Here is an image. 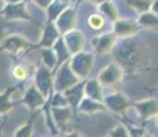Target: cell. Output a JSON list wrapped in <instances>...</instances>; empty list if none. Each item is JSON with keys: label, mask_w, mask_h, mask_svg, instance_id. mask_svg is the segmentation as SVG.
Listing matches in <instances>:
<instances>
[{"label": "cell", "mask_w": 158, "mask_h": 137, "mask_svg": "<svg viewBox=\"0 0 158 137\" xmlns=\"http://www.w3.org/2000/svg\"><path fill=\"white\" fill-rule=\"evenodd\" d=\"M54 50V52L56 55V60H58V67H59L60 65H63V63L69 62V59H70V52H69L68 47H66L65 41H63L62 36H60L59 38L55 41V44L51 47Z\"/></svg>", "instance_id": "cell-23"}, {"label": "cell", "mask_w": 158, "mask_h": 137, "mask_svg": "<svg viewBox=\"0 0 158 137\" xmlns=\"http://www.w3.org/2000/svg\"><path fill=\"white\" fill-rule=\"evenodd\" d=\"M105 23H106V19L101 13H92L88 15V18H87V25L94 32L102 30L105 27Z\"/></svg>", "instance_id": "cell-26"}, {"label": "cell", "mask_w": 158, "mask_h": 137, "mask_svg": "<svg viewBox=\"0 0 158 137\" xmlns=\"http://www.w3.org/2000/svg\"><path fill=\"white\" fill-rule=\"evenodd\" d=\"M117 40L118 38L114 36L113 32H107L98 36H94L91 38V44H92L94 52L96 55H107V54H111Z\"/></svg>", "instance_id": "cell-12"}, {"label": "cell", "mask_w": 158, "mask_h": 137, "mask_svg": "<svg viewBox=\"0 0 158 137\" xmlns=\"http://www.w3.org/2000/svg\"><path fill=\"white\" fill-rule=\"evenodd\" d=\"M83 2H84V0H76V2H74V7H76V8H77V7H78V6H80V4H81V3H83Z\"/></svg>", "instance_id": "cell-38"}, {"label": "cell", "mask_w": 158, "mask_h": 137, "mask_svg": "<svg viewBox=\"0 0 158 137\" xmlns=\"http://www.w3.org/2000/svg\"><path fill=\"white\" fill-rule=\"evenodd\" d=\"M138 25L143 29H157L158 27V15H156L153 11H146L143 14H139L136 19Z\"/></svg>", "instance_id": "cell-25"}, {"label": "cell", "mask_w": 158, "mask_h": 137, "mask_svg": "<svg viewBox=\"0 0 158 137\" xmlns=\"http://www.w3.org/2000/svg\"><path fill=\"white\" fill-rule=\"evenodd\" d=\"M56 29L59 30L60 36L68 33L69 30L76 29L77 25V8L76 7H68L63 13H60V15L54 21Z\"/></svg>", "instance_id": "cell-13"}, {"label": "cell", "mask_w": 158, "mask_h": 137, "mask_svg": "<svg viewBox=\"0 0 158 137\" xmlns=\"http://www.w3.org/2000/svg\"><path fill=\"white\" fill-rule=\"evenodd\" d=\"M150 11H153L156 15H158V0H153V3H151V8Z\"/></svg>", "instance_id": "cell-34"}, {"label": "cell", "mask_w": 158, "mask_h": 137, "mask_svg": "<svg viewBox=\"0 0 158 137\" xmlns=\"http://www.w3.org/2000/svg\"><path fill=\"white\" fill-rule=\"evenodd\" d=\"M63 96H65L66 102H68V106L72 108L73 114H76L77 108H78V104H80V102L84 97V80H81L78 84H76L74 87L65 91Z\"/></svg>", "instance_id": "cell-17"}, {"label": "cell", "mask_w": 158, "mask_h": 137, "mask_svg": "<svg viewBox=\"0 0 158 137\" xmlns=\"http://www.w3.org/2000/svg\"><path fill=\"white\" fill-rule=\"evenodd\" d=\"M60 137H85V136H83L80 132H77V130H66V132H63V133H60Z\"/></svg>", "instance_id": "cell-32"}, {"label": "cell", "mask_w": 158, "mask_h": 137, "mask_svg": "<svg viewBox=\"0 0 158 137\" xmlns=\"http://www.w3.org/2000/svg\"><path fill=\"white\" fill-rule=\"evenodd\" d=\"M103 104H105L107 111L123 117V115L127 114V111L129 108H132V100L127 95H124L123 92L115 91V92L110 93V95H105Z\"/></svg>", "instance_id": "cell-5"}, {"label": "cell", "mask_w": 158, "mask_h": 137, "mask_svg": "<svg viewBox=\"0 0 158 137\" xmlns=\"http://www.w3.org/2000/svg\"><path fill=\"white\" fill-rule=\"evenodd\" d=\"M144 71H154V73H158V67H150V66H148V67L144 69Z\"/></svg>", "instance_id": "cell-36"}, {"label": "cell", "mask_w": 158, "mask_h": 137, "mask_svg": "<svg viewBox=\"0 0 158 137\" xmlns=\"http://www.w3.org/2000/svg\"><path fill=\"white\" fill-rule=\"evenodd\" d=\"M45 102H47V99L39 92L35 85H30L25 91L23 96L19 99V103H22L25 107H28V110L32 114H35L36 111H41Z\"/></svg>", "instance_id": "cell-10"}, {"label": "cell", "mask_w": 158, "mask_h": 137, "mask_svg": "<svg viewBox=\"0 0 158 137\" xmlns=\"http://www.w3.org/2000/svg\"><path fill=\"white\" fill-rule=\"evenodd\" d=\"M33 132H35V122H33V117H32L26 122H23L19 127L15 129L13 137H32Z\"/></svg>", "instance_id": "cell-28"}, {"label": "cell", "mask_w": 158, "mask_h": 137, "mask_svg": "<svg viewBox=\"0 0 158 137\" xmlns=\"http://www.w3.org/2000/svg\"><path fill=\"white\" fill-rule=\"evenodd\" d=\"M77 111H80L81 114H85V115H94V114H98V112L106 111V107L103 104V102H98V100H94L84 96L83 100L80 102V104H78Z\"/></svg>", "instance_id": "cell-21"}, {"label": "cell", "mask_w": 158, "mask_h": 137, "mask_svg": "<svg viewBox=\"0 0 158 137\" xmlns=\"http://www.w3.org/2000/svg\"><path fill=\"white\" fill-rule=\"evenodd\" d=\"M156 126H157V129H158V115L156 117Z\"/></svg>", "instance_id": "cell-40"}, {"label": "cell", "mask_w": 158, "mask_h": 137, "mask_svg": "<svg viewBox=\"0 0 158 137\" xmlns=\"http://www.w3.org/2000/svg\"><path fill=\"white\" fill-rule=\"evenodd\" d=\"M142 27L138 25L135 19H127V18H118L113 22V33L117 38H129L139 33Z\"/></svg>", "instance_id": "cell-11"}, {"label": "cell", "mask_w": 158, "mask_h": 137, "mask_svg": "<svg viewBox=\"0 0 158 137\" xmlns=\"http://www.w3.org/2000/svg\"><path fill=\"white\" fill-rule=\"evenodd\" d=\"M142 137H154L151 133H148V132H143V135H142Z\"/></svg>", "instance_id": "cell-39"}, {"label": "cell", "mask_w": 158, "mask_h": 137, "mask_svg": "<svg viewBox=\"0 0 158 137\" xmlns=\"http://www.w3.org/2000/svg\"><path fill=\"white\" fill-rule=\"evenodd\" d=\"M153 0H125V4L136 14H143L146 11H150Z\"/></svg>", "instance_id": "cell-27"}, {"label": "cell", "mask_w": 158, "mask_h": 137, "mask_svg": "<svg viewBox=\"0 0 158 137\" xmlns=\"http://www.w3.org/2000/svg\"><path fill=\"white\" fill-rule=\"evenodd\" d=\"M6 3H19V2H26V0H4Z\"/></svg>", "instance_id": "cell-37"}, {"label": "cell", "mask_w": 158, "mask_h": 137, "mask_svg": "<svg viewBox=\"0 0 158 137\" xmlns=\"http://www.w3.org/2000/svg\"><path fill=\"white\" fill-rule=\"evenodd\" d=\"M98 11L103 15V17H105L106 21H110L111 23L120 18L117 6H115L111 0H107V2H103L102 4H99L98 6Z\"/></svg>", "instance_id": "cell-22"}, {"label": "cell", "mask_w": 158, "mask_h": 137, "mask_svg": "<svg viewBox=\"0 0 158 137\" xmlns=\"http://www.w3.org/2000/svg\"><path fill=\"white\" fill-rule=\"evenodd\" d=\"M0 137H3V135H2V127H0Z\"/></svg>", "instance_id": "cell-41"}, {"label": "cell", "mask_w": 158, "mask_h": 137, "mask_svg": "<svg viewBox=\"0 0 158 137\" xmlns=\"http://www.w3.org/2000/svg\"><path fill=\"white\" fill-rule=\"evenodd\" d=\"M11 75H13L17 81H23L28 78L29 70L25 65H15L14 67L11 69Z\"/></svg>", "instance_id": "cell-30"}, {"label": "cell", "mask_w": 158, "mask_h": 137, "mask_svg": "<svg viewBox=\"0 0 158 137\" xmlns=\"http://www.w3.org/2000/svg\"><path fill=\"white\" fill-rule=\"evenodd\" d=\"M107 137H131L129 129L125 125H115L107 132Z\"/></svg>", "instance_id": "cell-31"}, {"label": "cell", "mask_w": 158, "mask_h": 137, "mask_svg": "<svg viewBox=\"0 0 158 137\" xmlns=\"http://www.w3.org/2000/svg\"><path fill=\"white\" fill-rule=\"evenodd\" d=\"M105 137H107V136H105Z\"/></svg>", "instance_id": "cell-44"}, {"label": "cell", "mask_w": 158, "mask_h": 137, "mask_svg": "<svg viewBox=\"0 0 158 137\" xmlns=\"http://www.w3.org/2000/svg\"><path fill=\"white\" fill-rule=\"evenodd\" d=\"M124 74L125 73L123 71V69L115 62H111L99 71L96 78H98V81L101 82L103 88H117L123 81Z\"/></svg>", "instance_id": "cell-7"}, {"label": "cell", "mask_w": 158, "mask_h": 137, "mask_svg": "<svg viewBox=\"0 0 158 137\" xmlns=\"http://www.w3.org/2000/svg\"><path fill=\"white\" fill-rule=\"evenodd\" d=\"M156 30H157V32H158V27H157V29H156Z\"/></svg>", "instance_id": "cell-43"}, {"label": "cell", "mask_w": 158, "mask_h": 137, "mask_svg": "<svg viewBox=\"0 0 158 137\" xmlns=\"http://www.w3.org/2000/svg\"><path fill=\"white\" fill-rule=\"evenodd\" d=\"M0 17H3L7 21H30V22H35V18L28 11L26 2L6 3V6L0 10Z\"/></svg>", "instance_id": "cell-8"}, {"label": "cell", "mask_w": 158, "mask_h": 137, "mask_svg": "<svg viewBox=\"0 0 158 137\" xmlns=\"http://www.w3.org/2000/svg\"><path fill=\"white\" fill-rule=\"evenodd\" d=\"M30 50H36L35 44L21 34L6 36L0 41V52H6V54L11 55V56L29 52Z\"/></svg>", "instance_id": "cell-2"}, {"label": "cell", "mask_w": 158, "mask_h": 137, "mask_svg": "<svg viewBox=\"0 0 158 137\" xmlns=\"http://www.w3.org/2000/svg\"><path fill=\"white\" fill-rule=\"evenodd\" d=\"M60 37V33L59 30L56 29L55 23L54 22H45V25L43 26L41 29V37H40V41L35 45L36 48H51L55 41Z\"/></svg>", "instance_id": "cell-16"}, {"label": "cell", "mask_w": 158, "mask_h": 137, "mask_svg": "<svg viewBox=\"0 0 158 137\" xmlns=\"http://www.w3.org/2000/svg\"><path fill=\"white\" fill-rule=\"evenodd\" d=\"M84 96L89 99L103 102L105 99V91L98 78H87L84 80Z\"/></svg>", "instance_id": "cell-18"}, {"label": "cell", "mask_w": 158, "mask_h": 137, "mask_svg": "<svg viewBox=\"0 0 158 137\" xmlns=\"http://www.w3.org/2000/svg\"><path fill=\"white\" fill-rule=\"evenodd\" d=\"M154 92H158V87L156 88V89H154Z\"/></svg>", "instance_id": "cell-42"}, {"label": "cell", "mask_w": 158, "mask_h": 137, "mask_svg": "<svg viewBox=\"0 0 158 137\" xmlns=\"http://www.w3.org/2000/svg\"><path fill=\"white\" fill-rule=\"evenodd\" d=\"M88 2H89V3H91V4H95V6H96V7H98V6H99V4H102V3H103V2H107V0H88Z\"/></svg>", "instance_id": "cell-35"}, {"label": "cell", "mask_w": 158, "mask_h": 137, "mask_svg": "<svg viewBox=\"0 0 158 137\" xmlns=\"http://www.w3.org/2000/svg\"><path fill=\"white\" fill-rule=\"evenodd\" d=\"M45 106H48V107H66L68 102H66L63 93L52 92V95L48 97L47 102H45Z\"/></svg>", "instance_id": "cell-29"}, {"label": "cell", "mask_w": 158, "mask_h": 137, "mask_svg": "<svg viewBox=\"0 0 158 137\" xmlns=\"http://www.w3.org/2000/svg\"><path fill=\"white\" fill-rule=\"evenodd\" d=\"M44 107L50 108V114H51V119H52L54 125L60 130V133L66 132V127H68L69 122L73 118V111L69 106L66 107H48L44 104Z\"/></svg>", "instance_id": "cell-14"}, {"label": "cell", "mask_w": 158, "mask_h": 137, "mask_svg": "<svg viewBox=\"0 0 158 137\" xmlns=\"http://www.w3.org/2000/svg\"><path fill=\"white\" fill-rule=\"evenodd\" d=\"M35 87L43 95L45 99H48L54 92V73L45 66L40 65L35 71Z\"/></svg>", "instance_id": "cell-6"}, {"label": "cell", "mask_w": 158, "mask_h": 137, "mask_svg": "<svg viewBox=\"0 0 158 137\" xmlns=\"http://www.w3.org/2000/svg\"><path fill=\"white\" fill-rule=\"evenodd\" d=\"M94 54L88 52V51H80V52L74 54L69 59V66H70L72 71L77 75L80 80H87L91 70L94 67Z\"/></svg>", "instance_id": "cell-3"}, {"label": "cell", "mask_w": 158, "mask_h": 137, "mask_svg": "<svg viewBox=\"0 0 158 137\" xmlns=\"http://www.w3.org/2000/svg\"><path fill=\"white\" fill-rule=\"evenodd\" d=\"M132 108H135L140 122L144 125L148 119L156 118L158 115V100L154 97H148V99L132 102Z\"/></svg>", "instance_id": "cell-9"}, {"label": "cell", "mask_w": 158, "mask_h": 137, "mask_svg": "<svg viewBox=\"0 0 158 137\" xmlns=\"http://www.w3.org/2000/svg\"><path fill=\"white\" fill-rule=\"evenodd\" d=\"M73 0H52L50 3L47 8H45V15H47V22H54L60 13L66 10L68 7H70Z\"/></svg>", "instance_id": "cell-20"}, {"label": "cell", "mask_w": 158, "mask_h": 137, "mask_svg": "<svg viewBox=\"0 0 158 137\" xmlns=\"http://www.w3.org/2000/svg\"><path fill=\"white\" fill-rule=\"evenodd\" d=\"M33 3H35L37 7H40V8H43V10H45V8L50 6V3L52 2V0H32Z\"/></svg>", "instance_id": "cell-33"}, {"label": "cell", "mask_w": 158, "mask_h": 137, "mask_svg": "<svg viewBox=\"0 0 158 137\" xmlns=\"http://www.w3.org/2000/svg\"><path fill=\"white\" fill-rule=\"evenodd\" d=\"M81 80L72 71L69 63L66 62L63 65H60L54 73V92L63 93L65 91L74 87Z\"/></svg>", "instance_id": "cell-4"}, {"label": "cell", "mask_w": 158, "mask_h": 137, "mask_svg": "<svg viewBox=\"0 0 158 137\" xmlns=\"http://www.w3.org/2000/svg\"><path fill=\"white\" fill-rule=\"evenodd\" d=\"M17 92V87H10L6 91L0 92V115H6L13 110L19 102L14 100V93Z\"/></svg>", "instance_id": "cell-19"}, {"label": "cell", "mask_w": 158, "mask_h": 137, "mask_svg": "<svg viewBox=\"0 0 158 137\" xmlns=\"http://www.w3.org/2000/svg\"><path fill=\"white\" fill-rule=\"evenodd\" d=\"M62 38L65 41L66 47H68L70 55H74L80 51L84 50V44H85V37L78 29H72L68 33L62 34Z\"/></svg>", "instance_id": "cell-15"}, {"label": "cell", "mask_w": 158, "mask_h": 137, "mask_svg": "<svg viewBox=\"0 0 158 137\" xmlns=\"http://www.w3.org/2000/svg\"><path fill=\"white\" fill-rule=\"evenodd\" d=\"M114 62L123 69L125 74H135L139 71H144L148 67V54L144 44L136 36L129 38H121V41L115 42L113 51Z\"/></svg>", "instance_id": "cell-1"}, {"label": "cell", "mask_w": 158, "mask_h": 137, "mask_svg": "<svg viewBox=\"0 0 158 137\" xmlns=\"http://www.w3.org/2000/svg\"><path fill=\"white\" fill-rule=\"evenodd\" d=\"M40 59L41 65L50 69L52 73H55V70L58 69V60L52 48H40Z\"/></svg>", "instance_id": "cell-24"}]
</instances>
